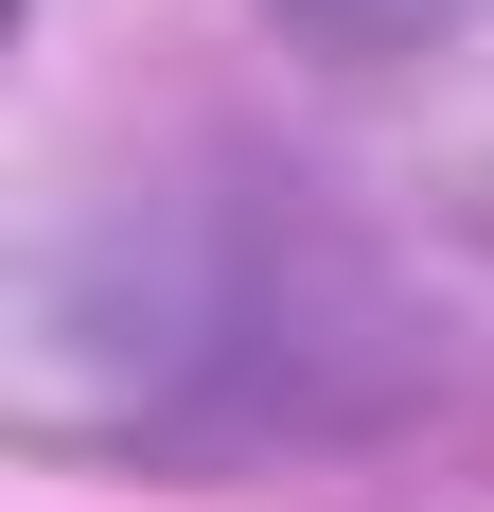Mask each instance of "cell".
<instances>
[{"label": "cell", "mask_w": 494, "mask_h": 512, "mask_svg": "<svg viewBox=\"0 0 494 512\" xmlns=\"http://www.w3.org/2000/svg\"><path fill=\"white\" fill-rule=\"evenodd\" d=\"M283 36H318V53H424V36H459L477 0H265Z\"/></svg>", "instance_id": "6da1fadb"}]
</instances>
